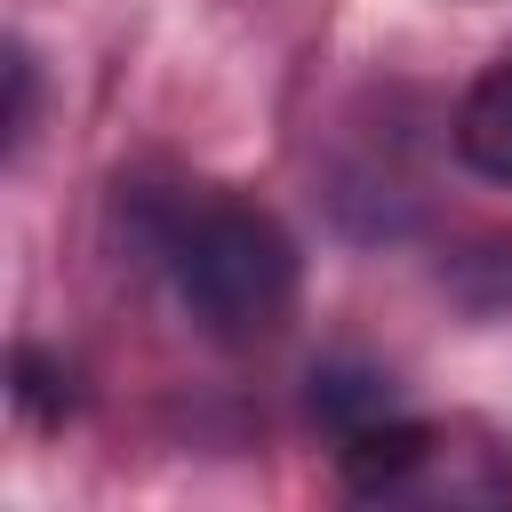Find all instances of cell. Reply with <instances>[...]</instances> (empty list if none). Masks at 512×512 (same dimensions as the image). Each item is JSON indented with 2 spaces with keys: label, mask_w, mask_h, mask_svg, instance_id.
Masks as SVG:
<instances>
[{
  "label": "cell",
  "mask_w": 512,
  "mask_h": 512,
  "mask_svg": "<svg viewBox=\"0 0 512 512\" xmlns=\"http://www.w3.org/2000/svg\"><path fill=\"white\" fill-rule=\"evenodd\" d=\"M160 264L184 296V312L224 336H272L296 304V248L288 232L248 200H184L160 216Z\"/></svg>",
  "instance_id": "cell-1"
},
{
  "label": "cell",
  "mask_w": 512,
  "mask_h": 512,
  "mask_svg": "<svg viewBox=\"0 0 512 512\" xmlns=\"http://www.w3.org/2000/svg\"><path fill=\"white\" fill-rule=\"evenodd\" d=\"M456 152H464L480 176L512 184V64H488V72L464 88V104H456Z\"/></svg>",
  "instance_id": "cell-2"
},
{
  "label": "cell",
  "mask_w": 512,
  "mask_h": 512,
  "mask_svg": "<svg viewBox=\"0 0 512 512\" xmlns=\"http://www.w3.org/2000/svg\"><path fill=\"white\" fill-rule=\"evenodd\" d=\"M312 416H320L336 440H352V432L400 416V392H392V376L368 368V360H328V368H312Z\"/></svg>",
  "instance_id": "cell-3"
},
{
  "label": "cell",
  "mask_w": 512,
  "mask_h": 512,
  "mask_svg": "<svg viewBox=\"0 0 512 512\" xmlns=\"http://www.w3.org/2000/svg\"><path fill=\"white\" fill-rule=\"evenodd\" d=\"M16 376H24V384H16V400H24L32 416H64V408H72V376H64L48 352H32V344H24V352H16Z\"/></svg>",
  "instance_id": "cell-4"
},
{
  "label": "cell",
  "mask_w": 512,
  "mask_h": 512,
  "mask_svg": "<svg viewBox=\"0 0 512 512\" xmlns=\"http://www.w3.org/2000/svg\"><path fill=\"white\" fill-rule=\"evenodd\" d=\"M24 128H32V56L8 48V144H24Z\"/></svg>",
  "instance_id": "cell-5"
}]
</instances>
